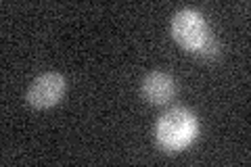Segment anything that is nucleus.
Wrapping results in <instances>:
<instances>
[{"label": "nucleus", "mask_w": 251, "mask_h": 167, "mask_svg": "<svg viewBox=\"0 0 251 167\" xmlns=\"http://www.w3.org/2000/svg\"><path fill=\"white\" fill-rule=\"evenodd\" d=\"M155 132L161 146H166L170 150H178L195 138V134H197V119L186 109H180V107L170 109L159 117Z\"/></svg>", "instance_id": "nucleus-1"}, {"label": "nucleus", "mask_w": 251, "mask_h": 167, "mask_svg": "<svg viewBox=\"0 0 251 167\" xmlns=\"http://www.w3.org/2000/svg\"><path fill=\"white\" fill-rule=\"evenodd\" d=\"M172 36L182 48L193 52H199L211 38L205 19L193 9H184L174 15V19H172Z\"/></svg>", "instance_id": "nucleus-2"}, {"label": "nucleus", "mask_w": 251, "mask_h": 167, "mask_svg": "<svg viewBox=\"0 0 251 167\" xmlns=\"http://www.w3.org/2000/svg\"><path fill=\"white\" fill-rule=\"evenodd\" d=\"M65 94V77L61 73H42L27 88V102L36 109H49Z\"/></svg>", "instance_id": "nucleus-3"}, {"label": "nucleus", "mask_w": 251, "mask_h": 167, "mask_svg": "<svg viewBox=\"0 0 251 167\" xmlns=\"http://www.w3.org/2000/svg\"><path fill=\"white\" fill-rule=\"evenodd\" d=\"M143 94L153 105H166L176 96V82L174 77L161 71H153L143 79Z\"/></svg>", "instance_id": "nucleus-4"}]
</instances>
